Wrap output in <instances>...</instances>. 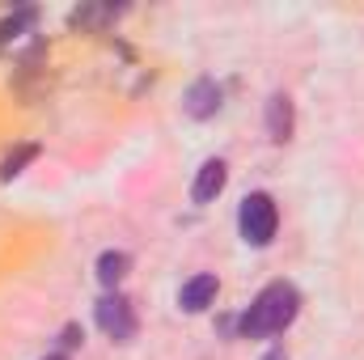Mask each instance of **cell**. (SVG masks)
I'll return each mask as SVG.
<instances>
[{"label": "cell", "instance_id": "9", "mask_svg": "<svg viewBox=\"0 0 364 360\" xmlns=\"http://www.w3.org/2000/svg\"><path fill=\"white\" fill-rule=\"evenodd\" d=\"M34 157H38V144H21V149L0 166V179H17V174H21V166H26V162H34Z\"/></svg>", "mask_w": 364, "mask_h": 360}, {"label": "cell", "instance_id": "4", "mask_svg": "<svg viewBox=\"0 0 364 360\" xmlns=\"http://www.w3.org/2000/svg\"><path fill=\"white\" fill-rule=\"evenodd\" d=\"M220 97H225V93H220V85H216L212 77H199L191 90L182 93V110H186L191 119H212V115L220 110Z\"/></svg>", "mask_w": 364, "mask_h": 360}, {"label": "cell", "instance_id": "1", "mask_svg": "<svg viewBox=\"0 0 364 360\" xmlns=\"http://www.w3.org/2000/svg\"><path fill=\"white\" fill-rule=\"evenodd\" d=\"M296 314H301V292H296L292 284L275 280V284H267V288L250 301V309L242 314L237 331H242L246 339H267V335H279L284 327H292Z\"/></svg>", "mask_w": 364, "mask_h": 360}, {"label": "cell", "instance_id": "7", "mask_svg": "<svg viewBox=\"0 0 364 360\" xmlns=\"http://www.w3.org/2000/svg\"><path fill=\"white\" fill-rule=\"evenodd\" d=\"M267 136L275 144H284L292 136V97L288 93H272L267 97Z\"/></svg>", "mask_w": 364, "mask_h": 360}, {"label": "cell", "instance_id": "3", "mask_svg": "<svg viewBox=\"0 0 364 360\" xmlns=\"http://www.w3.org/2000/svg\"><path fill=\"white\" fill-rule=\"evenodd\" d=\"M93 318H97V327H102L114 344H127V339L136 335V309H132V301L119 297V292H106V297L97 301Z\"/></svg>", "mask_w": 364, "mask_h": 360}, {"label": "cell", "instance_id": "8", "mask_svg": "<svg viewBox=\"0 0 364 360\" xmlns=\"http://www.w3.org/2000/svg\"><path fill=\"white\" fill-rule=\"evenodd\" d=\"M127 268H132V255H123V250H106V255L97 259V280H102L106 288H114V284L127 275Z\"/></svg>", "mask_w": 364, "mask_h": 360}, {"label": "cell", "instance_id": "5", "mask_svg": "<svg viewBox=\"0 0 364 360\" xmlns=\"http://www.w3.org/2000/svg\"><path fill=\"white\" fill-rule=\"evenodd\" d=\"M225 182H229V166H225L220 157H208V162L199 166L195 182H191V199H195V203H212V199L225 191Z\"/></svg>", "mask_w": 364, "mask_h": 360}, {"label": "cell", "instance_id": "6", "mask_svg": "<svg viewBox=\"0 0 364 360\" xmlns=\"http://www.w3.org/2000/svg\"><path fill=\"white\" fill-rule=\"evenodd\" d=\"M216 288H220L216 275H212V271H199V275H191V280L178 288V305L186 309V314H203V309L216 301Z\"/></svg>", "mask_w": 364, "mask_h": 360}, {"label": "cell", "instance_id": "10", "mask_svg": "<svg viewBox=\"0 0 364 360\" xmlns=\"http://www.w3.org/2000/svg\"><path fill=\"white\" fill-rule=\"evenodd\" d=\"M47 360H68V356H47Z\"/></svg>", "mask_w": 364, "mask_h": 360}, {"label": "cell", "instance_id": "2", "mask_svg": "<svg viewBox=\"0 0 364 360\" xmlns=\"http://www.w3.org/2000/svg\"><path fill=\"white\" fill-rule=\"evenodd\" d=\"M237 229H242V242H246V246H255V250L272 246L275 229H279V208H275V199L267 191H250V195L242 199V208H237Z\"/></svg>", "mask_w": 364, "mask_h": 360}]
</instances>
